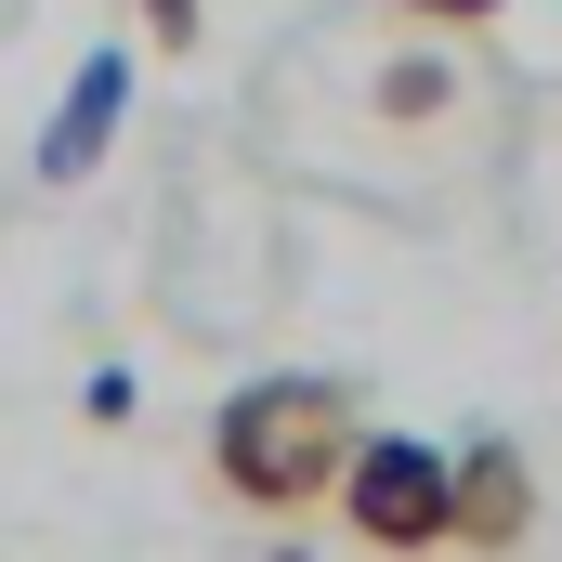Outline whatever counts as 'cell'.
Instances as JSON below:
<instances>
[{
	"label": "cell",
	"instance_id": "6da1fadb",
	"mask_svg": "<svg viewBox=\"0 0 562 562\" xmlns=\"http://www.w3.org/2000/svg\"><path fill=\"white\" fill-rule=\"evenodd\" d=\"M353 445H367V419H353L340 380H249V393H223V419H210V484H223L236 510H262V524H301V510L340 497Z\"/></svg>",
	"mask_w": 562,
	"mask_h": 562
},
{
	"label": "cell",
	"instance_id": "7a4b0ae2",
	"mask_svg": "<svg viewBox=\"0 0 562 562\" xmlns=\"http://www.w3.org/2000/svg\"><path fill=\"white\" fill-rule=\"evenodd\" d=\"M327 510H340V537H353L367 562H431V550H458V445L367 431Z\"/></svg>",
	"mask_w": 562,
	"mask_h": 562
},
{
	"label": "cell",
	"instance_id": "3957f363",
	"mask_svg": "<svg viewBox=\"0 0 562 562\" xmlns=\"http://www.w3.org/2000/svg\"><path fill=\"white\" fill-rule=\"evenodd\" d=\"M524 537H537V471H524L510 431H471V445H458V550L510 562Z\"/></svg>",
	"mask_w": 562,
	"mask_h": 562
},
{
	"label": "cell",
	"instance_id": "277c9868",
	"mask_svg": "<svg viewBox=\"0 0 562 562\" xmlns=\"http://www.w3.org/2000/svg\"><path fill=\"white\" fill-rule=\"evenodd\" d=\"M119 105H132V53H92V66L66 79V105H53V132H40V183H79V170L119 144Z\"/></svg>",
	"mask_w": 562,
	"mask_h": 562
},
{
	"label": "cell",
	"instance_id": "5b68a950",
	"mask_svg": "<svg viewBox=\"0 0 562 562\" xmlns=\"http://www.w3.org/2000/svg\"><path fill=\"white\" fill-rule=\"evenodd\" d=\"M445 92H458V79H445V66H393V79H380V105H406V119H445Z\"/></svg>",
	"mask_w": 562,
	"mask_h": 562
},
{
	"label": "cell",
	"instance_id": "8992f818",
	"mask_svg": "<svg viewBox=\"0 0 562 562\" xmlns=\"http://www.w3.org/2000/svg\"><path fill=\"white\" fill-rule=\"evenodd\" d=\"M132 13H144V40H157V53H183V40L210 26V0H132Z\"/></svg>",
	"mask_w": 562,
	"mask_h": 562
},
{
	"label": "cell",
	"instance_id": "52a82bcc",
	"mask_svg": "<svg viewBox=\"0 0 562 562\" xmlns=\"http://www.w3.org/2000/svg\"><path fill=\"white\" fill-rule=\"evenodd\" d=\"M393 13H419V26H497L510 0H393Z\"/></svg>",
	"mask_w": 562,
	"mask_h": 562
}]
</instances>
